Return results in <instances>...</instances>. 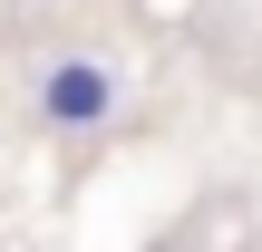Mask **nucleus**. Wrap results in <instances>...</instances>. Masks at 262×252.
Wrapping results in <instances>:
<instances>
[{
	"label": "nucleus",
	"instance_id": "1",
	"mask_svg": "<svg viewBox=\"0 0 262 252\" xmlns=\"http://www.w3.org/2000/svg\"><path fill=\"white\" fill-rule=\"evenodd\" d=\"M39 126L49 136H97V126H117V107H126V78H117V58H88V49H68V58H49L39 68Z\"/></svg>",
	"mask_w": 262,
	"mask_h": 252
}]
</instances>
